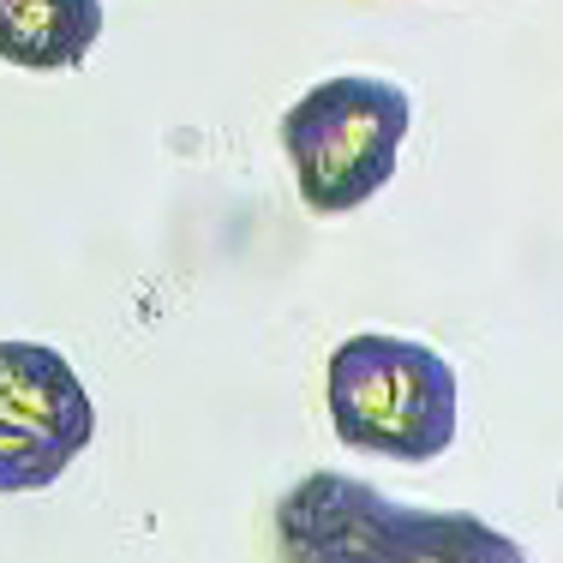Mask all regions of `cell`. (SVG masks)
<instances>
[{"label": "cell", "mask_w": 563, "mask_h": 563, "mask_svg": "<svg viewBox=\"0 0 563 563\" xmlns=\"http://www.w3.org/2000/svg\"><path fill=\"white\" fill-rule=\"evenodd\" d=\"M288 563H528L509 533L462 509H420L354 474H306L276 504Z\"/></svg>", "instance_id": "obj_1"}, {"label": "cell", "mask_w": 563, "mask_h": 563, "mask_svg": "<svg viewBox=\"0 0 563 563\" xmlns=\"http://www.w3.org/2000/svg\"><path fill=\"white\" fill-rule=\"evenodd\" d=\"M330 426L347 450L384 455V462H438L455 444L462 384L438 347L408 336H347L324 372Z\"/></svg>", "instance_id": "obj_2"}, {"label": "cell", "mask_w": 563, "mask_h": 563, "mask_svg": "<svg viewBox=\"0 0 563 563\" xmlns=\"http://www.w3.org/2000/svg\"><path fill=\"white\" fill-rule=\"evenodd\" d=\"M413 126V97L396 78L342 73L312 85L282 114V151L312 217H347L378 198Z\"/></svg>", "instance_id": "obj_3"}, {"label": "cell", "mask_w": 563, "mask_h": 563, "mask_svg": "<svg viewBox=\"0 0 563 563\" xmlns=\"http://www.w3.org/2000/svg\"><path fill=\"white\" fill-rule=\"evenodd\" d=\"M97 438V401L48 342H0V498L48 492Z\"/></svg>", "instance_id": "obj_4"}, {"label": "cell", "mask_w": 563, "mask_h": 563, "mask_svg": "<svg viewBox=\"0 0 563 563\" xmlns=\"http://www.w3.org/2000/svg\"><path fill=\"white\" fill-rule=\"evenodd\" d=\"M102 0H0V60L24 73H66L97 48Z\"/></svg>", "instance_id": "obj_5"}]
</instances>
